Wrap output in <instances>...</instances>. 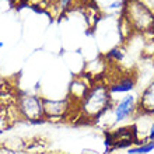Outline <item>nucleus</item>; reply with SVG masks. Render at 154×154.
Segmentation results:
<instances>
[{
  "instance_id": "nucleus-16",
  "label": "nucleus",
  "mask_w": 154,
  "mask_h": 154,
  "mask_svg": "<svg viewBox=\"0 0 154 154\" xmlns=\"http://www.w3.org/2000/svg\"><path fill=\"white\" fill-rule=\"evenodd\" d=\"M2 134H3V129H0V136H2Z\"/></svg>"
},
{
  "instance_id": "nucleus-10",
  "label": "nucleus",
  "mask_w": 154,
  "mask_h": 154,
  "mask_svg": "<svg viewBox=\"0 0 154 154\" xmlns=\"http://www.w3.org/2000/svg\"><path fill=\"white\" fill-rule=\"evenodd\" d=\"M88 85L84 84V83H80V81H73L72 83V87H70V90H72V93H73L74 95V101H79V104H80V101L83 100V98L85 97V94H87V91H88Z\"/></svg>"
},
{
  "instance_id": "nucleus-4",
  "label": "nucleus",
  "mask_w": 154,
  "mask_h": 154,
  "mask_svg": "<svg viewBox=\"0 0 154 154\" xmlns=\"http://www.w3.org/2000/svg\"><path fill=\"white\" fill-rule=\"evenodd\" d=\"M112 109V119L114 123H121V122L129 119L133 116L139 109V100L133 94H125L115 102V105L111 108Z\"/></svg>"
},
{
  "instance_id": "nucleus-15",
  "label": "nucleus",
  "mask_w": 154,
  "mask_h": 154,
  "mask_svg": "<svg viewBox=\"0 0 154 154\" xmlns=\"http://www.w3.org/2000/svg\"><path fill=\"white\" fill-rule=\"evenodd\" d=\"M3 46H4V44L2 42V41H0V48H3Z\"/></svg>"
},
{
  "instance_id": "nucleus-7",
  "label": "nucleus",
  "mask_w": 154,
  "mask_h": 154,
  "mask_svg": "<svg viewBox=\"0 0 154 154\" xmlns=\"http://www.w3.org/2000/svg\"><path fill=\"white\" fill-rule=\"evenodd\" d=\"M137 112L144 115H154V79L151 83L143 90L142 95L139 98Z\"/></svg>"
},
{
  "instance_id": "nucleus-6",
  "label": "nucleus",
  "mask_w": 154,
  "mask_h": 154,
  "mask_svg": "<svg viewBox=\"0 0 154 154\" xmlns=\"http://www.w3.org/2000/svg\"><path fill=\"white\" fill-rule=\"evenodd\" d=\"M98 11L108 16L123 14L128 0H93Z\"/></svg>"
},
{
  "instance_id": "nucleus-14",
  "label": "nucleus",
  "mask_w": 154,
  "mask_h": 154,
  "mask_svg": "<svg viewBox=\"0 0 154 154\" xmlns=\"http://www.w3.org/2000/svg\"><path fill=\"white\" fill-rule=\"evenodd\" d=\"M144 2H146V3L149 4V7H150L151 10L154 11V0H144Z\"/></svg>"
},
{
  "instance_id": "nucleus-12",
  "label": "nucleus",
  "mask_w": 154,
  "mask_h": 154,
  "mask_svg": "<svg viewBox=\"0 0 154 154\" xmlns=\"http://www.w3.org/2000/svg\"><path fill=\"white\" fill-rule=\"evenodd\" d=\"M56 2H57V7H59V10L65 11L66 8L72 4V2H73V0H56Z\"/></svg>"
},
{
  "instance_id": "nucleus-8",
  "label": "nucleus",
  "mask_w": 154,
  "mask_h": 154,
  "mask_svg": "<svg viewBox=\"0 0 154 154\" xmlns=\"http://www.w3.org/2000/svg\"><path fill=\"white\" fill-rule=\"evenodd\" d=\"M136 85V80L133 76H125L118 79L109 85V91L112 95L115 94H129Z\"/></svg>"
},
{
  "instance_id": "nucleus-5",
  "label": "nucleus",
  "mask_w": 154,
  "mask_h": 154,
  "mask_svg": "<svg viewBox=\"0 0 154 154\" xmlns=\"http://www.w3.org/2000/svg\"><path fill=\"white\" fill-rule=\"evenodd\" d=\"M45 118H62L70 109L69 100H44Z\"/></svg>"
},
{
  "instance_id": "nucleus-17",
  "label": "nucleus",
  "mask_w": 154,
  "mask_h": 154,
  "mask_svg": "<svg viewBox=\"0 0 154 154\" xmlns=\"http://www.w3.org/2000/svg\"><path fill=\"white\" fill-rule=\"evenodd\" d=\"M2 154H10V153H2Z\"/></svg>"
},
{
  "instance_id": "nucleus-1",
  "label": "nucleus",
  "mask_w": 154,
  "mask_h": 154,
  "mask_svg": "<svg viewBox=\"0 0 154 154\" xmlns=\"http://www.w3.org/2000/svg\"><path fill=\"white\" fill-rule=\"evenodd\" d=\"M109 108H112V94L109 85L105 84L91 85L85 97L79 104L80 116L85 122L98 121Z\"/></svg>"
},
{
  "instance_id": "nucleus-13",
  "label": "nucleus",
  "mask_w": 154,
  "mask_h": 154,
  "mask_svg": "<svg viewBox=\"0 0 154 154\" xmlns=\"http://www.w3.org/2000/svg\"><path fill=\"white\" fill-rule=\"evenodd\" d=\"M147 140H154V123L149 129V134H147Z\"/></svg>"
},
{
  "instance_id": "nucleus-3",
  "label": "nucleus",
  "mask_w": 154,
  "mask_h": 154,
  "mask_svg": "<svg viewBox=\"0 0 154 154\" xmlns=\"http://www.w3.org/2000/svg\"><path fill=\"white\" fill-rule=\"evenodd\" d=\"M17 111L25 121L41 123L45 119L44 98L34 94H24L17 100Z\"/></svg>"
},
{
  "instance_id": "nucleus-9",
  "label": "nucleus",
  "mask_w": 154,
  "mask_h": 154,
  "mask_svg": "<svg viewBox=\"0 0 154 154\" xmlns=\"http://www.w3.org/2000/svg\"><path fill=\"white\" fill-rule=\"evenodd\" d=\"M154 150V140H144L136 146L129 147L126 153L128 154H150Z\"/></svg>"
},
{
  "instance_id": "nucleus-11",
  "label": "nucleus",
  "mask_w": 154,
  "mask_h": 154,
  "mask_svg": "<svg viewBox=\"0 0 154 154\" xmlns=\"http://www.w3.org/2000/svg\"><path fill=\"white\" fill-rule=\"evenodd\" d=\"M106 57L111 59V60L119 62V60H122V57H123V52H122V49H119V48H114L106 53Z\"/></svg>"
},
{
  "instance_id": "nucleus-2",
  "label": "nucleus",
  "mask_w": 154,
  "mask_h": 154,
  "mask_svg": "<svg viewBox=\"0 0 154 154\" xmlns=\"http://www.w3.org/2000/svg\"><path fill=\"white\" fill-rule=\"evenodd\" d=\"M123 17L130 29L137 32H154V11L144 0H128Z\"/></svg>"
}]
</instances>
